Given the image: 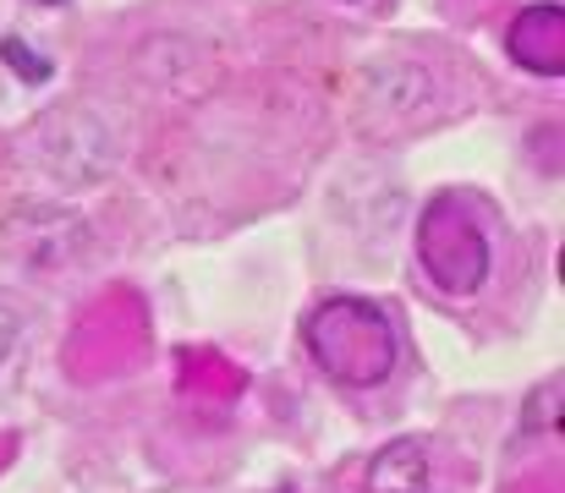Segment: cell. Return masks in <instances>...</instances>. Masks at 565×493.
I'll list each match as a JSON object with an SVG mask.
<instances>
[{"label": "cell", "instance_id": "obj_2", "mask_svg": "<svg viewBox=\"0 0 565 493\" xmlns=\"http://www.w3.org/2000/svg\"><path fill=\"white\" fill-rule=\"evenodd\" d=\"M417 258L423 275L450 291V297H472L489 280V231H483V208L467 192H439L423 219H417Z\"/></svg>", "mask_w": 565, "mask_h": 493}, {"label": "cell", "instance_id": "obj_3", "mask_svg": "<svg viewBox=\"0 0 565 493\" xmlns=\"http://www.w3.org/2000/svg\"><path fill=\"white\" fill-rule=\"evenodd\" d=\"M511 55L527 72H544V77L565 72V11L561 6H527L511 22Z\"/></svg>", "mask_w": 565, "mask_h": 493}, {"label": "cell", "instance_id": "obj_5", "mask_svg": "<svg viewBox=\"0 0 565 493\" xmlns=\"http://www.w3.org/2000/svg\"><path fill=\"white\" fill-rule=\"evenodd\" d=\"M0 61H6L22 83H50V72H55V66H50L28 39H17V33H11V39H0Z\"/></svg>", "mask_w": 565, "mask_h": 493}, {"label": "cell", "instance_id": "obj_6", "mask_svg": "<svg viewBox=\"0 0 565 493\" xmlns=\"http://www.w3.org/2000/svg\"><path fill=\"white\" fill-rule=\"evenodd\" d=\"M17 329H22V319H17V308L0 297V362L11 356V345H17Z\"/></svg>", "mask_w": 565, "mask_h": 493}, {"label": "cell", "instance_id": "obj_1", "mask_svg": "<svg viewBox=\"0 0 565 493\" xmlns=\"http://www.w3.org/2000/svg\"><path fill=\"white\" fill-rule=\"evenodd\" d=\"M302 340H308V356L347 389H374L395 373L401 362V340H395V324L390 313L369 302V297H330L308 324H302Z\"/></svg>", "mask_w": 565, "mask_h": 493}, {"label": "cell", "instance_id": "obj_4", "mask_svg": "<svg viewBox=\"0 0 565 493\" xmlns=\"http://www.w3.org/2000/svg\"><path fill=\"white\" fill-rule=\"evenodd\" d=\"M428 444L423 439H390L369 461V493H428Z\"/></svg>", "mask_w": 565, "mask_h": 493}, {"label": "cell", "instance_id": "obj_7", "mask_svg": "<svg viewBox=\"0 0 565 493\" xmlns=\"http://www.w3.org/2000/svg\"><path fill=\"white\" fill-rule=\"evenodd\" d=\"M39 6H61V0H39Z\"/></svg>", "mask_w": 565, "mask_h": 493}]
</instances>
